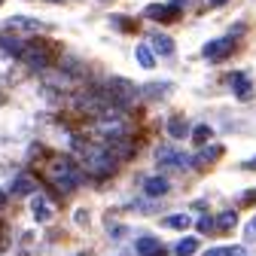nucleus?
<instances>
[{"mask_svg":"<svg viewBox=\"0 0 256 256\" xmlns=\"http://www.w3.org/2000/svg\"><path fill=\"white\" fill-rule=\"evenodd\" d=\"M74 150L82 156V174L94 177V180H104L116 171V158L101 146V144H92V140H82V138H74Z\"/></svg>","mask_w":256,"mask_h":256,"instance_id":"obj_1","label":"nucleus"},{"mask_svg":"<svg viewBox=\"0 0 256 256\" xmlns=\"http://www.w3.org/2000/svg\"><path fill=\"white\" fill-rule=\"evenodd\" d=\"M46 180L58 189V192H74L82 183V168L74 162L70 156H58L46 165Z\"/></svg>","mask_w":256,"mask_h":256,"instance_id":"obj_2","label":"nucleus"},{"mask_svg":"<svg viewBox=\"0 0 256 256\" xmlns=\"http://www.w3.org/2000/svg\"><path fill=\"white\" fill-rule=\"evenodd\" d=\"M16 58H18L22 64H28L30 70H46V68H52L55 52H52V46H46L43 40H34V43H24Z\"/></svg>","mask_w":256,"mask_h":256,"instance_id":"obj_3","label":"nucleus"},{"mask_svg":"<svg viewBox=\"0 0 256 256\" xmlns=\"http://www.w3.org/2000/svg\"><path fill=\"white\" fill-rule=\"evenodd\" d=\"M101 92H104V98H107L113 107H119V110L132 107V104H134V98H138V88L128 82V80H119V76L107 80V82L101 86Z\"/></svg>","mask_w":256,"mask_h":256,"instance_id":"obj_4","label":"nucleus"},{"mask_svg":"<svg viewBox=\"0 0 256 256\" xmlns=\"http://www.w3.org/2000/svg\"><path fill=\"white\" fill-rule=\"evenodd\" d=\"M101 146L116 158V162H122V158H132V156H134V144L128 140V138H110V140H104Z\"/></svg>","mask_w":256,"mask_h":256,"instance_id":"obj_5","label":"nucleus"},{"mask_svg":"<svg viewBox=\"0 0 256 256\" xmlns=\"http://www.w3.org/2000/svg\"><path fill=\"white\" fill-rule=\"evenodd\" d=\"M134 250H138L140 256H165V247L158 244V238H152V235H144V238H138Z\"/></svg>","mask_w":256,"mask_h":256,"instance_id":"obj_6","label":"nucleus"},{"mask_svg":"<svg viewBox=\"0 0 256 256\" xmlns=\"http://www.w3.org/2000/svg\"><path fill=\"white\" fill-rule=\"evenodd\" d=\"M30 192H37V177L18 174V177L12 180V196H30Z\"/></svg>","mask_w":256,"mask_h":256,"instance_id":"obj_7","label":"nucleus"},{"mask_svg":"<svg viewBox=\"0 0 256 256\" xmlns=\"http://www.w3.org/2000/svg\"><path fill=\"white\" fill-rule=\"evenodd\" d=\"M30 210H34V220H37V222H49V220H52V204H49L43 196H37V198H34Z\"/></svg>","mask_w":256,"mask_h":256,"instance_id":"obj_8","label":"nucleus"},{"mask_svg":"<svg viewBox=\"0 0 256 256\" xmlns=\"http://www.w3.org/2000/svg\"><path fill=\"white\" fill-rule=\"evenodd\" d=\"M150 40H152V49H150L152 55H171V52H174V43H171V37H165V34H152Z\"/></svg>","mask_w":256,"mask_h":256,"instance_id":"obj_9","label":"nucleus"},{"mask_svg":"<svg viewBox=\"0 0 256 256\" xmlns=\"http://www.w3.org/2000/svg\"><path fill=\"white\" fill-rule=\"evenodd\" d=\"M165 128H168V134H171L174 140H180V138H186V134H189V125H186V119H183V116H171Z\"/></svg>","mask_w":256,"mask_h":256,"instance_id":"obj_10","label":"nucleus"},{"mask_svg":"<svg viewBox=\"0 0 256 256\" xmlns=\"http://www.w3.org/2000/svg\"><path fill=\"white\" fill-rule=\"evenodd\" d=\"M144 192H146V196H165V192H168V180L165 177H146V183H144Z\"/></svg>","mask_w":256,"mask_h":256,"instance_id":"obj_11","label":"nucleus"},{"mask_svg":"<svg viewBox=\"0 0 256 256\" xmlns=\"http://www.w3.org/2000/svg\"><path fill=\"white\" fill-rule=\"evenodd\" d=\"M229 49H232V40H210V43L204 46V55L216 61V58H222V55H226Z\"/></svg>","mask_w":256,"mask_h":256,"instance_id":"obj_12","label":"nucleus"},{"mask_svg":"<svg viewBox=\"0 0 256 256\" xmlns=\"http://www.w3.org/2000/svg\"><path fill=\"white\" fill-rule=\"evenodd\" d=\"M235 222H238L235 210H222V214L214 220V229H220V232H229V229H235Z\"/></svg>","mask_w":256,"mask_h":256,"instance_id":"obj_13","label":"nucleus"},{"mask_svg":"<svg viewBox=\"0 0 256 256\" xmlns=\"http://www.w3.org/2000/svg\"><path fill=\"white\" fill-rule=\"evenodd\" d=\"M156 158H158L162 165H183V162H189V158L177 156V152H174V150H168V146H162V150H158V152H156Z\"/></svg>","mask_w":256,"mask_h":256,"instance_id":"obj_14","label":"nucleus"},{"mask_svg":"<svg viewBox=\"0 0 256 256\" xmlns=\"http://www.w3.org/2000/svg\"><path fill=\"white\" fill-rule=\"evenodd\" d=\"M235 94H238V98L241 101H247L250 98V80H247V74H235Z\"/></svg>","mask_w":256,"mask_h":256,"instance_id":"obj_15","label":"nucleus"},{"mask_svg":"<svg viewBox=\"0 0 256 256\" xmlns=\"http://www.w3.org/2000/svg\"><path fill=\"white\" fill-rule=\"evenodd\" d=\"M189 222H192V220H189L186 214H174V216H165V226H168V229H180V232H183V229H189Z\"/></svg>","mask_w":256,"mask_h":256,"instance_id":"obj_16","label":"nucleus"},{"mask_svg":"<svg viewBox=\"0 0 256 256\" xmlns=\"http://www.w3.org/2000/svg\"><path fill=\"white\" fill-rule=\"evenodd\" d=\"M196 250H198V241H196V238H183V241L174 247V253H177V256H192Z\"/></svg>","mask_w":256,"mask_h":256,"instance_id":"obj_17","label":"nucleus"},{"mask_svg":"<svg viewBox=\"0 0 256 256\" xmlns=\"http://www.w3.org/2000/svg\"><path fill=\"white\" fill-rule=\"evenodd\" d=\"M214 138V132H210V125H196V128H192V140H196L198 146L202 144H208Z\"/></svg>","mask_w":256,"mask_h":256,"instance_id":"obj_18","label":"nucleus"},{"mask_svg":"<svg viewBox=\"0 0 256 256\" xmlns=\"http://www.w3.org/2000/svg\"><path fill=\"white\" fill-rule=\"evenodd\" d=\"M134 55H138V61L144 64V68H152V64H156V55L150 52V46H146V43H140V46L134 49Z\"/></svg>","mask_w":256,"mask_h":256,"instance_id":"obj_19","label":"nucleus"},{"mask_svg":"<svg viewBox=\"0 0 256 256\" xmlns=\"http://www.w3.org/2000/svg\"><path fill=\"white\" fill-rule=\"evenodd\" d=\"M204 256H244V247H214L204 250Z\"/></svg>","mask_w":256,"mask_h":256,"instance_id":"obj_20","label":"nucleus"},{"mask_svg":"<svg viewBox=\"0 0 256 256\" xmlns=\"http://www.w3.org/2000/svg\"><path fill=\"white\" fill-rule=\"evenodd\" d=\"M0 46H4V49H6V52H12V55H18V52H22V46H24V43H22V40H18V37H0Z\"/></svg>","mask_w":256,"mask_h":256,"instance_id":"obj_21","label":"nucleus"},{"mask_svg":"<svg viewBox=\"0 0 256 256\" xmlns=\"http://www.w3.org/2000/svg\"><path fill=\"white\" fill-rule=\"evenodd\" d=\"M146 18H171L168 16V10L162 6V4H152V6H146V12H144Z\"/></svg>","mask_w":256,"mask_h":256,"instance_id":"obj_22","label":"nucleus"},{"mask_svg":"<svg viewBox=\"0 0 256 256\" xmlns=\"http://www.w3.org/2000/svg\"><path fill=\"white\" fill-rule=\"evenodd\" d=\"M10 28H37V22H30V18H10Z\"/></svg>","mask_w":256,"mask_h":256,"instance_id":"obj_23","label":"nucleus"},{"mask_svg":"<svg viewBox=\"0 0 256 256\" xmlns=\"http://www.w3.org/2000/svg\"><path fill=\"white\" fill-rule=\"evenodd\" d=\"M196 226H198V232H210V229H214V220H210V216H202Z\"/></svg>","mask_w":256,"mask_h":256,"instance_id":"obj_24","label":"nucleus"},{"mask_svg":"<svg viewBox=\"0 0 256 256\" xmlns=\"http://www.w3.org/2000/svg\"><path fill=\"white\" fill-rule=\"evenodd\" d=\"M244 202H256V189L253 192H244Z\"/></svg>","mask_w":256,"mask_h":256,"instance_id":"obj_25","label":"nucleus"},{"mask_svg":"<svg viewBox=\"0 0 256 256\" xmlns=\"http://www.w3.org/2000/svg\"><path fill=\"white\" fill-rule=\"evenodd\" d=\"M247 232H250V235H256V216L250 220V226H247Z\"/></svg>","mask_w":256,"mask_h":256,"instance_id":"obj_26","label":"nucleus"},{"mask_svg":"<svg viewBox=\"0 0 256 256\" xmlns=\"http://www.w3.org/2000/svg\"><path fill=\"white\" fill-rule=\"evenodd\" d=\"M208 4H210V6H222V4H226V0H208Z\"/></svg>","mask_w":256,"mask_h":256,"instance_id":"obj_27","label":"nucleus"},{"mask_svg":"<svg viewBox=\"0 0 256 256\" xmlns=\"http://www.w3.org/2000/svg\"><path fill=\"white\" fill-rule=\"evenodd\" d=\"M6 204V196H4V192H0V208H4Z\"/></svg>","mask_w":256,"mask_h":256,"instance_id":"obj_28","label":"nucleus"},{"mask_svg":"<svg viewBox=\"0 0 256 256\" xmlns=\"http://www.w3.org/2000/svg\"><path fill=\"white\" fill-rule=\"evenodd\" d=\"M76 256H88V253H76Z\"/></svg>","mask_w":256,"mask_h":256,"instance_id":"obj_29","label":"nucleus"},{"mask_svg":"<svg viewBox=\"0 0 256 256\" xmlns=\"http://www.w3.org/2000/svg\"><path fill=\"white\" fill-rule=\"evenodd\" d=\"M0 4H4V0H0Z\"/></svg>","mask_w":256,"mask_h":256,"instance_id":"obj_30","label":"nucleus"}]
</instances>
